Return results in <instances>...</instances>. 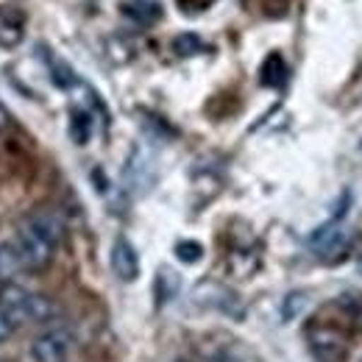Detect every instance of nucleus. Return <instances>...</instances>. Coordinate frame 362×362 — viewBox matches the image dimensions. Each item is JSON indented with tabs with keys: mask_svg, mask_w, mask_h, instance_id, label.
Segmentation results:
<instances>
[{
	"mask_svg": "<svg viewBox=\"0 0 362 362\" xmlns=\"http://www.w3.org/2000/svg\"><path fill=\"white\" fill-rule=\"evenodd\" d=\"M64 243V221L56 209H34L17 228L14 245L23 271H45Z\"/></svg>",
	"mask_w": 362,
	"mask_h": 362,
	"instance_id": "nucleus-1",
	"label": "nucleus"
},
{
	"mask_svg": "<svg viewBox=\"0 0 362 362\" xmlns=\"http://www.w3.org/2000/svg\"><path fill=\"white\" fill-rule=\"evenodd\" d=\"M0 310H6L20 326H53L59 317L56 301L14 281L0 284Z\"/></svg>",
	"mask_w": 362,
	"mask_h": 362,
	"instance_id": "nucleus-2",
	"label": "nucleus"
},
{
	"mask_svg": "<svg viewBox=\"0 0 362 362\" xmlns=\"http://www.w3.org/2000/svg\"><path fill=\"white\" fill-rule=\"evenodd\" d=\"M76 349H78L76 332L64 323H53L31 340L28 354L34 362H70Z\"/></svg>",
	"mask_w": 362,
	"mask_h": 362,
	"instance_id": "nucleus-3",
	"label": "nucleus"
},
{
	"mask_svg": "<svg viewBox=\"0 0 362 362\" xmlns=\"http://www.w3.org/2000/svg\"><path fill=\"white\" fill-rule=\"evenodd\" d=\"M304 337H307V346H310V351H313V357L317 362H340L349 354L346 332L337 329L334 323L315 320V323L307 326Z\"/></svg>",
	"mask_w": 362,
	"mask_h": 362,
	"instance_id": "nucleus-4",
	"label": "nucleus"
},
{
	"mask_svg": "<svg viewBox=\"0 0 362 362\" xmlns=\"http://www.w3.org/2000/svg\"><path fill=\"white\" fill-rule=\"evenodd\" d=\"M310 245L315 251V257L320 259H337L346 248V231L340 226V221H329L326 226H320L310 237Z\"/></svg>",
	"mask_w": 362,
	"mask_h": 362,
	"instance_id": "nucleus-5",
	"label": "nucleus"
},
{
	"mask_svg": "<svg viewBox=\"0 0 362 362\" xmlns=\"http://www.w3.org/2000/svg\"><path fill=\"white\" fill-rule=\"evenodd\" d=\"M109 262H112V271H115V276L120 281H134L136 276H139V257H136L134 245L126 237H117L112 243Z\"/></svg>",
	"mask_w": 362,
	"mask_h": 362,
	"instance_id": "nucleus-6",
	"label": "nucleus"
},
{
	"mask_svg": "<svg viewBox=\"0 0 362 362\" xmlns=\"http://www.w3.org/2000/svg\"><path fill=\"white\" fill-rule=\"evenodd\" d=\"M123 14L132 17L134 23H156L162 17V3L159 0H126L123 3Z\"/></svg>",
	"mask_w": 362,
	"mask_h": 362,
	"instance_id": "nucleus-7",
	"label": "nucleus"
},
{
	"mask_svg": "<svg viewBox=\"0 0 362 362\" xmlns=\"http://www.w3.org/2000/svg\"><path fill=\"white\" fill-rule=\"evenodd\" d=\"M23 37H25L23 20H20L14 11H3V8H0V47L20 45Z\"/></svg>",
	"mask_w": 362,
	"mask_h": 362,
	"instance_id": "nucleus-8",
	"label": "nucleus"
},
{
	"mask_svg": "<svg viewBox=\"0 0 362 362\" xmlns=\"http://www.w3.org/2000/svg\"><path fill=\"white\" fill-rule=\"evenodd\" d=\"M20 271H23V262L17 257L14 240H0V284L11 281Z\"/></svg>",
	"mask_w": 362,
	"mask_h": 362,
	"instance_id": "nucleus-9",
	"label": "nucleus"
},
{
	"mask_svg": "<svg viewBox=\"0 0 362 362\" xmlns=\"http://www.w3.org/2000/svg\"><path fill=\"white\" fill-rule=\"evenodd\" d=\"M70 132H73V139H76L78 145H87L92 134L90 115H87V112H73V126H70Z\"/></svg>",
	"mask_w": 362,
	"mask_h": 362,
	"instance_id": "nucleus-10",
	"label": "nucleus"
},
{
	"mask_svg": "<svg viewBox=\"0 0 362 362\" xmlns=\"http://www.w3.org/2000/svg\"><path fill=\"white\" fill-rule=\"evenodd\" d=\"M304 310H307V296H304V293H290V296H284V304H281V317H284V320L298 317Z\"/></svg>",
	"mask_w": 362,
	"mask_h": 362,
	"instance_id": "nucleus-11",
	"label": "nucleus"
},
{
	"mask_svg": "<svg viewBox=\"0 0 362 362\" xmlns=\"http://www.w3.org/2000/svg\"><path fill=\"white\" fill-rule=\"evenodd\" d=\"M176 257H179L181 262L192 265V262H198V259L204 257V248H201V243H195V240H181L179 245H176Z\"/></svg>",
	"mask_w": 362,
	"mask_h": 362,
	"instance_id": "nucleus-12",
	"label": "nucleus"
},
{
	"mask_svg": "<svg viewBox=\"0 0 362 362\" xmlns=\"http://www.w3.org/2000/svg\"><path fill=\"white\" fill-rule=\"evenodd\" d=\"M204 47V42L195 37V34H181L173 40V50L179 53V56H192V53H198Z\"/></svg>",
	"mask_w": 362,
	"mask_h": 362,
	"instance_id": "nucleus-13",
	"label": "nucleus"
},
{
	"mask_svg": "<svg viewBox=\"0 0 362 362\" xmlns=\"http://www.w3.org/2000/svg\"><path fill=\"white\" fill-rule=\"evenodd\" d=\"M17 329H20V323L8 315L6 310H0V343H6V340H8V337L17 332Z\"/></svg>",
	"mask_w": 362,
	"mask_h": 362,
	"instance_id": "nucleus-14",
	"label": "nucleus"
},
{
	"mask_svg": "<svg viewBox=\"0 0 362 362\" xmlns=\"http://www.w3.org/2000/svg\"><path fill=\"white\" fill-rule=\"evenodd\" d=\"M6 126H8V109L0 103V132H6Z\"/></svg>",
	"mask_w": 362,
	"mask_h": 362,
	"instance_id": "nucleus-15",
	"label": "nucleus"
},
{
	"mask_svg": "<svg viewBox=\"0 0 362 362\" xmlns=\"http://www.w3.org/2000/svg\"><path fill=\"white\" fill-rule=\"evenodd\" d=\"M357 273H360V276H362V257H360V259H357Z\"/></svg>",
	"mask_w": 362,
	"mask_h": 362,
	"instance_id": "nucleus-16",
	"label": "nucleus"
},
{
	"mask_svg": "<svg viewBox=\"0 0 362 362\" xmlns=\"http://www.w3.org/2000/svg\"><path fill=\"white\" fill-rule=\"evenodd\" d=\"M181 362H184V360H181Z\"/></svg>",
	"mask_w": 362,
	"mask_h": 362,
	"instance_id": "nucleus-17",
	"label": "nucleus"
}]
</instances>
